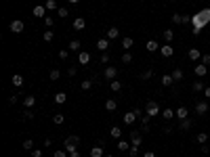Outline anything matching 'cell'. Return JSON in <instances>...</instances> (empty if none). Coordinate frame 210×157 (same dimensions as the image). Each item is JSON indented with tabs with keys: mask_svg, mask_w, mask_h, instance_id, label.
Returning <instances> with one entry per match:
<instances>
[{
	"mask_svg": "<svg viewBox=\"0 0 210 157\" xmlns=\"http://www.w3.org/2000/svg\"><path fill=\"white\" fill-rule=\"evenodd\" d=\"M191 23H193V36H197L200 32H202V28L206 25V23H210V8H204V11H200L197 15H193L191 17Z\"/></svg>",
	"mask_w": 210,
	"mask_h": 157,
	"instance_id": "6da1fadb",
	"label": "cell"
},
{
	"mask_svg": "<svg viewBox=\"0 0 210 157\" xmlns=\"http://www.w3.org/2000/svg\"><path fill=\"white\" fill-rule=\"evenodd\" d=\"M78 147H80V136H67L65 140H63V149L67 151V153L78 151Z\"/></svg>",
	"mask_w": 210,
	"mask_h": 157,
	"instance_id": "7a4b0ae2",
	"label": "cell"
},
{
	"mask_svg": "<svg viewBox=\"0 0 210 157\" xmlns=\"http://www.w3.org/2000/svg\"><path fill=\"white\" fill-rule=\"evenodd\" d=\"M145 113H147L149 117H155V115H160V113H162V111H160V105H158L155 101H149V103L145 105Z\"/></svg>",
	"mask_w": 210,
	"mask_h": 157,
	"instance_id": "3957f363",
	"label": "cell"
},
{
	"mask_svg": "<svg viewBox=\"0 0 210 157\" xmlns=\"http://www.w3.org/2000/svg\"><path fill=\"white\" fill-rule=\"evenodd\" d=\"M8 29H11L13 34H21V32H23V21L21 19H13L11 21V25H8Z\"/></svg>",
	"mask_w": 210,
	"mask_h": 157,
	"instance_id": "277c9868",
	"label": "cell"
},
{
	"mask_svg": "<svg viewBox=\"0 0 210 157\" xmlns=\"http://www.w3.org/2000/svg\"><path fill=\"white\" fill-rule=\"evenodd\" d=\"M193 71H196L197 78H204V75L208 73V65H204V63H197L196 67H193Z\"/></svg>",
	"mask_w": 210,
	"mask_h": 157,
	"instance_id": "5b68a950",
	"label": "cell"
},
{
	"mask_svg": "<svg viewBox=\"0 0 210 157\" xmlns=\"http://www.w3.org/2000/svg\"><path fill=\"white\" fill-rule=\"evenodd\" d=\"M32 15H34V17H38V19H44V17H46V7H42V4H38V7H34V11H32Z\"/></svg>",
	"mask_w": 210,
	"mask_h": 157,
	"instance_id": "8992f818",
	"label": "cell"
},
{
	"mask_svg": "<svg viewBox=\"0 0 210 157\" xmlns=\"http://www.w3.org/2000/svg\"><path fill=\"white\" fill-rule=\"evenodd\" d=\"M78 63H80V65H88V63H91V53L80 50V55H78Z\"/></svg>",
	"mask_w": 210,
	"mask_h": 157,
	"instance_id": "52a82bcc",
	"label": "cell"
},
{
	"mask_svg": "<svg viewBox=\"0 0 210 157\" xmlns=\"http://www.w3.org/2000/svg\"><path fill=\"white\" fill-rule=\"evenodd\" d=\"M206 111H208V103H206V101H197L196 103V113H197V115H204Z\"/></svg>",
	"mask_w": 210,
	"mask_h": 157,
	"instance_id": "ba28073f",
	"label": "cell"
},
{
	"mask_svg": "<svg viewBox=\"0 0 210 157\" xmlns=\"http://www.w3.org/2000/svg\"><path fill=\"white\" fill-rule=\"evenodd\" d=\"M130 140H133V147H141V143H143V138L137 130H130Z\"/></svg>",
	"mask_w": 210,
	"mask_h": 157,
	"instance_id": "9c48e42d",
	"label": "cell"
},
{
	"mask_svg": "<svg viewBox=\"0 0 210 157\" xmlns=\"http://www.w3.org/2000/svg\"><path fill=\"white\" fill-rule=\"evenodd\" d=\"M103 75H105V78H107V80H116V75H118V69L109 65V67H105Z\"/></svg>",
	"mask_w": 210,
	"mask_h": 157,
	"instance_id": "30bf717a",
	"label": "cell"
},
{
	"mask_svg": "<svg viewBox=\"0 0 210 157\" xmlns=\"http://www.w3.org/2000/svg\"><path fill=\"white\" fill-rule=\"evenodd\" d=\"M122 119H124V124H128V126H130V124H134V119H137V113H134V109L128 111V113H124V117H122Z\"/></svg>",
	"mask_w": 210,
	"mask_h": 157,
	"instance_id": "8fae6325",
	"label": "cell"
},
{
	"mask_svg": "<svg viewBox=\"0 0 210 157\" xmlns=\"http://www.w3.org/2000/svg\"><path fill=\"white\" fill-rule=\"evenodd\" d=\"M160 53H162V57H172L175 55V48L170 44H166V46H160Z\"/></svg>",
	"mask_w": 210,
	"mask_h": 157,
	"instance_id": "7c38bea8",
	"label": "cell"
},
{
	"mask_svg": "<svg viewBox=\"0 0 210 157\" xmlns=\"http://www.w3.org/2000/svg\"><path fill=\"white\" fill-rule=\"evenodd\" d=\"M175 115L179 117V122H181V119H187V115H189V111H187V107H179V109L175 111Z\"/></svg>",
	"mask_w": 210,
	"mask_h": 157,
	"instance_id": "4fadbf2b",
	"label": "cell"
},
{
	"mask_svg": "<svg viewBox=\"0 0 210 157\" xmlns=\"http://www.w3.org/2000/svg\"><path fill=\"white\" fill-rule=\"evenodd\" d=\"M97 48H99V50H103V53H107V48H109V40H107V38L97 40Z\"/></svg>",
	"mask_w": 210,
	"mask_h": 157,
	"instance_id": "5bb4252c",
	"label": "cell"
},
{
	"mask_svg": "<svg viewBox=\"0 0 210 157\" xmlns=\"http://www.w3.org/2000/svg\"><path fill=\"white\" fill-rule=\"evenodd\" d=\"M23 105L28 107V109H32L36 105V96H32V94H28V96H23Z\"/></svg>",
	"mask_w": 210,
	"mask_h": 157,
	"instance_id": "9a60e30c",
	"label": "cell"
},
{
	"mask_svg": "<svg viewBox=\"0 0 210 157\" xmlns=\"http://www.w3.org/2000/svg\"><path fill=\"white\" fill-rule=\"evenodd\" d=\"M118 36H120V29L118 28H109V29H107V40H116Z\"/></svg>",
	"mask_w": 210,
	"mask_h": 157,
	"instance_id": "2e32d148",
	"label": "cell"
},
{
	"mask_svg": "<svg viewBox=\"0 0 210 157\" xmlns=\"http://www.w3.org/2000/svg\"><path fill=\"white\" fill-rule=\"evenodd\" d=\"M109 136H112V138H116V140H120V138H122V130H120L118 126H113V128L109 130Z\"/></svg>",
	"mask_w": 210,
	"mask_h": 157,
	"instance_id": "e0dca14e",
	"label": "cell"
},
{
	"mask_svg": "<svg viewBox=\"0 0 210 157\" xmlns=\"http://www.w3.org/2000/svg\"><path fill=\"white\" fill-rule=\"evenodd\" d=\"M160 82H162V86H166V88H168V86H172V84H175V78H172V75H162Z\"/></svg>",
	"mask_w": 210,
	"mask_h": 157,
	"instance_id": "ac0fdd59",
	"label": "cell"
},
{
	"mask_svg": "<svg viewBox=\"0 0 210 157\" xmlns=\"http://www.w3.org/2000/svg\"><path fill=\"white\" fill-rule=\"evenodd\" d=\"M84 25H86V21H84L82 17H78V19H74V29H76V32L84 29Z\"/></svg>",
	"mask_w": 210,
	"mask_h": 157,
	"instance_id": "d6986e66",
	"label": "cell"
},
{
	"mask_svg": "<svg viewBox=\"0 0 210 157\" xmlns=\"http://www.w3.org/2000/svg\"><path fill=\"white\" fill-rule=\"evenodd\" d=\"M187 57L189 59H191V61H197V59H200V50H197V48H189V53H187Z\"/></svg>",
	"mask_w": 210,
	"mask_h": 157,
	"instance_id": "ffe728a7",
	"label": "cell"
},
{
	"mask_svg": "<svg viewBox=\"0 0 210 157\" xmlns=\"http://www.w3.org/2000/svg\"><path fill=\"white\" fill-rule=\"evenodd\" d=\"M91 157H105L103 155V147L99 144V147H92L91 149Z\"/></svg>",
	"mask_w": 210,
	"mask_h": 157,
	"instance_id": "44dd1931",
	"label": "cell"
},
{
	"mask_svg": "<svg viewBox=\"0 0 210 157\" xmlns=\"http://www.w3.org/2000/svg\"><path fill=\"white\" fill-rule=\"evenodd\" d=\"M109 88H112V92H120V90H122V82H120V80H112V82H109Z\"/></svg>",
	"mask_w": 210,
	"mask_h": 157,
	"instance_id": "7402d4cb",
	"label": "cell"
},
{
	"mask_svg": "<svg viewBox=\"0 0 210 157\" xmlns=\"http://www.w3.org/2000/svg\"><path fill=\"white\" fill-rule=\"evenodd\" d=\"M133 44H134L133 38H122V48H124V50H130V48H133Z\"/></svg>",
	"mask_w": 210,
	"mask_h": 157,
	"instance_id": "603a6c76",
	"label": "cell"
},
{
	"mask_svg": "<svg viewBox=\"0 0 210 157\" xmlns=\"http://www.w3.org/2000/svg\"><path fill=\"white\" fill-rule=\"evenodd\" d=\"M206 140H208V134H206V132H197V136H196V143H200V144H206Z\"/></svg>",
	"mask_w": 210,
	"mask_h": 157,
	"instance_id": "cb8c5ba5",
	"label": "cell"
},
{
	"mask_svg": "<svg viewBox=\"0 0 210 157\" xmlns=\"http://www.w3.org/2000/svg\"><path fill=\"white\" fill-rule=\"evenodd\" d=\"M67 101V94H65V92H57L55 94V103L57 105H61V103H65Z\"/></svg>",
	"mask_w": 210,
	"mask_h": 157,
	"instance_id": "d4e9b609",
	"label": "cell"
},
{
	"mask_svg": "<svg viewBox=\"0 0 210 157\" xmlns=\"http://www.w3.org/2000/svg\"><path fill=\"white\" fill-rule=\"evenodd\" d=\"M191 124H193V122L187 117V119H181V122H179V128H181V130H189V128H191Z\"/></svg>",
	"mask_w": 210,
	"mask_h": 157,
	"instance_id": "484cf974",
	"label": "cell"
},
{
	"mask_svg": "<svg viewBox=\"0 0 210 157\" xmlns=\"http://www.w3.org/2000/svg\"><path fill=\"white\" fill-rule=\"evenodd\" d=\"M158 48H160V44H158L155 40H149V42H147V50H149V53H155Z\"/></svg>",
	"mask_w": 210,
	"mask_h": 157,
	"instance_id": "4316f807",
	"label": "cell"
},
{
	"mask_svg": "<svg viewBox=\"0 0 210 157\" xmlns=\"http://www.w3.org/2000/svg\"><path fill=\"white\" fill-rule=\"evenodd\" d=\"M46 11H59V7H57V0H46Z\"/></svg>",
	"mask_w": 210,
	"mask_h": 157,
	"instance_id": "83f0119b",
	"label": "cell"
},
{
	"mask_svg": "<svg viewBox=\"0 0 210 157\" xmlns=\"http://www.w3.org/2000/svg\"><path fill=\"white\" fill-rule=\"evenodd\" d=\"M170 75H172V78H175V82H181L183 78H185V73H183L181 69H175V71H172V73H170Z\"/></svg>",
	"mask_w": 210,
	"mask_h": 157,
	"instance_id": "f1b7e54d",
	"label": "cell"
},
{
	"mask_svg": "<svg viewBox=\"0 0 210 157\" xmlns=\"http://www.w3.org/2000/svg\"><path fill=\"white\" fill-rule=\"evenodd\" d=\"M92 84H95V80H82V84H80V88L82 90H91Z\"/></svg>",
	"mask_w": 210,
	"mask_h": 157,
	"instance_id": "f546056e",
	"label": "cell"
},
{
	"mask_svg": "<svg viewBox=\"0 0 210 157\" xmlns=\"http://www.w3.org/2000/svg\"><path fill=\"white\" fill-rule=\"evenodd\" d=\"M53 122H55L57 126H61V124L65 122V115H63V113H55V115H53Z\"/></svg>",
	"mask_w": 210,
	"mask_h": 157,
	"instance_id": "4dcf8cb0",
	"label": "cell"
},
{
	"mask_svg": "<svg viewBox=\"0 0 210 157\" xmlns=\"http://www.w3.org/2000/svg\"><path fill=\"white\" fill-rule=\"evenodd\" d=\"M49 78H50V82H57V80L61 78V71H59V69H53V71L49 73Z\"/></svg>",
	"mask_w": 210,
	"mask_h": 157,
	"instance_id": "1f68e13d",
	"label": "cell"
},
{
	"mask_svg": "<svg viewBox=\"0 0 210 157\" xmlns=\"http://www.w3.org/2000/svg\"><path fill=\"white\" fill-rule=\"evenodd\" d=\"M116 107H118V103L113 101V99H109V101L105 103V109L107 111H116Z\"/></svg>",
	"mask_w": 210,
	"mask_h": 157,
	"instance_id": "d6a6232c",
	"label": "cell"
},
{
	"mask_svg": "<svg viewBox=\"0 0 210 157\" xmlns=\"http://www.w3.org/2000/svg\"><path fill=\"white\" fill-rule=\"evenodd\" d=\"M162 115H164V119H172V117H175V111H172V109H168V107H164Z\"/></svg>",
	"mask_w": 210,
	"mask_h": 157,
	"instance_id": "836d02e7",
	"label": "cell"
},
{
	"mask_svg": "<svg viewBox=\"0 0 210 157\" xmlns=\"http://www.w3.org/2000/svg\"><path fill=\"white\" fill-rule=\"evenodd\" d=\"M25 151H34V140L32 138H28V140H23V144H21Z\"/></svg>",
	"mask_w": 210,
	"mask_h": 157,
	"instance_id": "e575fe53",
	"label": "cell"
},
{
	"mask_svg": "<svg viewBox=\"0 0 210 157\" xmlns=\"http://www.w3.org/2000/svg\"><path fill=\"white\" fill-rule=\"evenodd\" d=\"M42 38H44V42H53V40H55V34H53L50 29H46V32L42 34Z\"/></svg>",
	"mask_w": 210,
	"mask_h": 157,
	"instance_id": "d590c367",
	"label": "cell"
},
{
	"mask_svg": "<svg viewBox=\"0 0 210 157\" xmlns=\"http://www.w3.org/2000/svg\"><path fill=\"white\" fill-rule=\"evenodd\" d=\"M13 86H17V88H19V86H23V78H21L19 73L13 75Z\"/></svg>",
	"mask_w": 210,
	"mask_h": 157,
	"instance_id": "8d00e7d4",
	"label": "cell"
},
{
	"mask_svg": "<svg viewBox=\"0 0 210 157\" xmlns=\"http://www.w3.org/2000/svg\"><path fill=\"white\" fill-rule=\"evenodd\" d=\"M172 38H175V32H172V29H164V40L172 42Z\"/></svg>",
	"mask_w": 210,
	"mask_h": 157,
	"instance_id": "74e56055",
	"label": "cell"
},
{
	"mask_svg": "<svg viewBox=\"0 0 210 157\" xmlns=\"http://www.w3.org/2000/svg\"><path fill=\"white\" fill-rule=\"evenodd\" d=\"M67 50H80V42H78V40H71L70 44H67Z\"/></svg>",
	"mask_w": 210,
	"mask_h": 157,
	"instance_id": "f35d334b",
	"label": "cell"
},
{
	"mask_svg": "<svg viewBox=\"0 0 210 157\" xmlns=\"http://www.w3.org/2000/svg\"><path fill=\"white\" fill-rule=\"evenodd\" d=\"M67 15H70V11H67V8H65V7H61V8H59V11H57V17H61V19H65Z\"/></svg>",
	"mask_w": 210,
	"mask_h": 157,
	"instance_id": "ab89813d",
	"label": "cell"
},
{
	"mask_svg": "<svg viewBox=\"0 0 210 157\" xmlns=\"http://www.w3.org/2000/svg\"><path fill=\"white\" fill-rule=\"evenodd\" d=\"M53 25H55V19L46 15V17H44V28H53Z\"/></svg>",
	"mask_w": 210,
	"mask_h": 157,
	"instance_id": "60d3db41",
	"label": "cell"
},
{
	"mask_svg": "<svg viewBox=\"0 0 210 157\" xmlns=\"http://www.w3.org/2000/svg\"><path fill=\"white\" fill-rule=\"evenodd\" d=\"M128 149H130V144L126 143V140H120L118 143V151H128Z\"/></svg>",
	"mask_w": 210,
	"mask_h": 157,
	"instance_id": "b9f144b4",
	"label": "cell"
},
{
	"mask_svg": "<svg viewBox=\"0 0 210 157\" xmlns=\"http://www.w3.org/2000/svg\"><path fill=\"white\" fill-rule=\"evenodd\" d=\"M53 157H70V155H67V151H65V149H59V151L53 153Z\"/></svg>",
	"mask_w": 210,
	"mask_h": 157,
	"instance_id": "7bdbcfd3",
	"label": "cell"
},
{
	"mask_svg": "<svg viewBox=\"0 0 210 157\" xmlns=\"http://www.w3.org/2000/svg\"><path fill=\"white\" fill-rule=\"evenodd\" d=\"M122 63H133V55H130V53H124V55H122Z\"/></svg>",
	"mask_w": 210,
	"mask_h": 157,
	"instance_id": "ee69618b",
	"label": "cell"
},
{
	"mask_svg": "<svg viewBox=\"0 0 210 157\" xmlns=\"http://www.w3.org/2000/svg\"><path fill=\"white\" fill-rule=\"evenodd\" d=\"M193 90H196V92H202V90H204V84L200 82V80H197V82H193Z\"/></svg>",
	"mask_w": 210,
	"mask_h": 157,
	"instance_id": "f6af8a7d",
	"label": "cell"
},
{
	"mask_svg": "<svg viewBox=\"0 0 210 157\" xmlns=\"http://www.w3.org/2000/svg\"><path fill=\"white\" fill-rule=\"evenodd\" d=\"M67 57H70V50H65V48H61V50H59V59H63V61H65Z\"/></svg>",
	"mask_w": 210,
	"mask_h": 157,
	"instance_id": "bcb514c9",
	"label": "cell"
},
{
	"mask_svg": "<svg viewBox=\"0 0 210 157\" xmlns=\"http://www.w3.org/2000/svg\"><path fill=\"white\" fill-rule=\"evenodd\" d=\"M151 75H154V71H151V69H147V71H143V73H141V80H149Z\"/></svg>",
	"mask_w": 210,
	"mask_h": 157,
	"instance_id": "7dc6e473",
	"label": "cell"
},
{
	"mask_svg": "<svg viewBox=\"0 0 210 157\" xmlns=\"http://www.w3.org/2000/svg\"><path fill=\"white\" fill-rule=\"evenodd\" d=\"M172 23H183V15L175 13V15H172Z\"/></svg>",
	"mask_w": 210,
	"mask_h": 157,
	"instance_id": "c3c4849f",
	"label": "cell"
},
{
	"mask_svg": "<svg viewBox=\"0 0 210 157\" xmlns=\"http://www.w3.org/2000/svg\"><path fill=\"white\" fill-rule=\"evenodd\" d=\"M23 119L28 122V119H34V113H32V109H28L25 113H23Z\"/></svg>",
	"mask_w": 210,
	"mask_h": 157,
	"instance_id": "681fc988",
	"label": "cell"
},
{
	"mask_svg": "<svg viewBox=\"0 0 210 157\" xmlns=\"http://www.w3.org/2000/svg\"><path fill=\"white\" fill-rule=\"evenodd\" d=\"M128 153H130V157H137V155H139V147H130Z\"/></svg>",
	"mask_w": 210,
	"mask_h": 157,
	"instance_id": "f907efd6",
	"label": "cell"
},
{
	"mask_svg": "<svg viewBox=\"0 0 210 157\" xmlns=\"http://www.w3.org/2000/svg\"><path fill=\"white\" fill-rule=\"evenodd\" d=\"M17 101H19V94H13V96H8V105H15Z\"/></svg>",
	"mask_w": 210,
	"mask_h": 157,
	"instance_id": "816d5d0a",
	"label": "cell"
},
{
	"mask_svg": "<svg viewBox=\"0 0 210 157\" xmlns=\"http://www.w3.org/2000/svg\"><path fill=\"white\" fill-rule=\"evenodd\" d=\"M76 71H78V67H76V65H71V67L67 69V75H71V78H74V75H76Z\"/></svg>",
	"mask_w": 210,
	"mask_h": 157,
	"instance_id": "f5cc1de1",
	"label": "cell"
},
{
	"mask_svg": "<svg viewBox=\"0 0 210 157\" xmlns=\"http://www.w3.org/2000/svg\"><path fill=\"white\" fill-rule=\"evenodd\" d=\"M109 61V53H103V55H101V63H107Z\"/></svg>",
	"mask_w": 210,
	"mask_h": 157,
	"instance_id": "db71d44e",
	"label": "cell"
},
{
	"mask_svg": "<svg viewBox=\"0 0 210 157\" xmlns=\"http://www.w3.org/2000/svg\"><path fill=\"white\" fill-rule=\"evenodd\" d=\"M202 63H204V65H210V55H204L202 57Z\"/></svg>",
	"mask_w": 210,
	"mask_h": 157,
	"instance_id": "11a10c76",
	"label": "cell"
},
{
	"mask_svg": "<svg viewBox=\"0 0 210 157\" xmlns=\"http://www.w3.org/2000/svg\"><path fill=\"white\" fill-rule=\"evenodd\" d=\"M32 157H42V151L40 149H34V151H32Z\"/></svg>",
	"mask_w": 210,
	"mask_h": 157,
	"instance_id": "9f6ffc18",
	"label": "cell"
},
{
	"mask_svg": "<svg viewBox=\"0 0 210 157\" xmlns=\"http://www.w3.org/2000/svg\"><path fill=\"white\" fill-rule=\"evenodd\" d=\"M183 23H191V17H189V15H183Z\"/></svg>",
	"mask_w": 210,
	"mask_h": 157,
	"instance_id": "6f0895ef",
	"label": "cell"
},
{
	"mask_svg": "<svg viewBox=\"0 0 210 157\" xmlns=\"http://www.w3.org/2000/svg\"><path fill=\"white\" fill-rule=\"evenodd\" d=\"M204 96H208V99H210V86H208V88H204Z\"/></svg>",
	"mask_w": 210,
	"mask_h": 157,
	"instance_id": "680465c9",
	"label": "cell"
},
{
	"mask_svg": "<svg viewBox=\"0 0 210 157\" xmlns=\"http://www.w3.org/2000/svg\"><path fill=\"white\" fill-rule=\"evenodd\" d=\"M70 157H80V151H74V153H70Z\"/></svg>",
	"mask_w": 210,
	"mask_h": 157,
	"instance_id": "91938a15",
	"label": "cell"
},
{
	"mask_svg": "<svg viewBox=\"0 0 210 157\" xmlns=\"http://www.w3.org/2000/svg\"><path fill=\"white\" fill-rule=\"evenodd\" d=\"M143 157H155V155H154V153H151V151H147V153H145V155H143Z\"/></svg>",
	"mask_w": 210,
	"mask_h": 157,
	"instance_id": "94428289",
	"label": "cell"
},
{
	"mask_svg": "<svg viewBox=\"0 0 210 157\" xmlns=\"http://www.w3.org/2000/svg\"><path fill=\"white\" fill-rule=\"evenodd\" d=\"M70 2H71V4H78V2H80V0H70Z\"/></svg>",
	"mask_w": 210,
	"mask_h": 157,
	"instance_id": "6125c7cd",
	"label": "cell"
},
{
	"mask_svg": "<svg viewBox=\"0 0 210 157\" xmlns=\"http://www.w3.org/2000/svg\"><path fill=\"white\" fill-rule=\"evenodd\" d=\"M105 157H113V155H105Z\"/></svg>",
	"mask_w": 210,
	"mask_h": 157,
	"instance_id": "be15d7a7",
	"label": "cell"
}]
</instances>
